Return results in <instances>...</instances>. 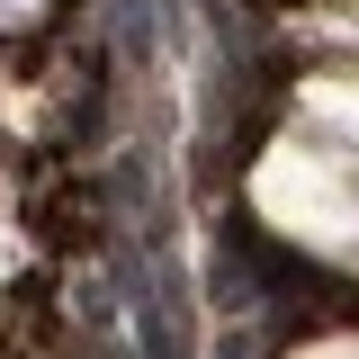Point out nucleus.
<instances>
[{
	"mask_svg": "<svg viewBox=\"0 0 359 359\" xmlns=\"http://www.w3.org/2000/svg\"><path fill=\"white\" fill-rule=\"evenodd\" d=\"M18 269H27V233L0 216V278H18Z\"/></svg>",
	"mask_w": 359,
	"mask_h": 359,
	"instance_id": "obj_4",
	"label": "nucleus"
},
{
	"mask_svg": "<svg viewBox=\"0 0 359 359\" xmlns=\"http://www.w3.org/2000/svg\"><path fill=\"white\" fill-rule=\"evenodd\" d=\"M297 359H359V341H351V332H332V341H306Z\"/></svg>",
	"mask_w": 359,
	"mask_h": 359,
	"instance_id": "obj_5",
	"label": "nucleus"
},
{
	"mask_svg": "<svg viewBox=\"0 0 359 359\" xmlns=\"http://www.w3.org/2000/svg\"><path fill=\"white\" fill-rule=\"evenodd\" d=\"M297 108H306L323 135H341V144H359V72H332V81H306L297 90Z\"/></svg>",
	"mask_w": 359,
	"mask_h": 359,
	"instance_id": "obj_2",
	"label": "nucleus"
},
{
	"mask_svg": "<svg viewBox=\"0 0 359 359\" xmlns=\"http://www.w3.org/2000/svg\"><path fill=\"white\" fill-rule=\"evenodd\" d=\"M252 198H261V216L278 224V233H297V243H314V252L359 243V162H341V153L269 144Z\"/></svg>",
	"mask_w": 359,
	"mask_h": 359,
	"instance_id": "obj_1",
	"label": "nucleus"
},
{
	"mask_svg": "<svg viewBox=\"0 0 359 359\" xmlns=\"http://www.w3.org/2000/svg\"><path fill=\"white\" fill-rule=\"evenodd\" d=\"M314 45H359V9H332V18H306Z\"/></svg>",
	"mask_w": 359,
	"mask_h": 359,
	"instance_id": "obj_3",
	"label": "nucleus"
},
{
	"mask_svg": "<svg viewBox=\"0 0 359 359\" xmlns=\"http://www.w3.org/2000/svg\"><path fill=\"white\" fill-rule=\"evenodd\" d=\"M45 0H0V27H18V18H36Z\"/></svg>",
	"mask_w": 359,
	"mask_h": 359,
	"instance_id": "obj_6",
	"label": "nucleus"
}]
</instances>
